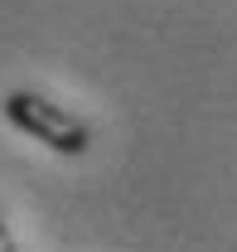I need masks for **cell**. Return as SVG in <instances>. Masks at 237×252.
<instances>
[{"mask_svg":"<svg viewBox=\"0 0 237 252\" xmlns=\"http://www.w3.org/2000/svg\"><path fill=\"white\" fill-rule=\"evenodd\" d=\"M0 252H20V248H15V233H10V223H5V214H0Z\"/></svg>","mask_w":237,"mask_h":252,"instance_id":"2","label":"cell"},{"mask_svg":"<svg viewBox=\"0 0 237 252\" xmlns=\"http://www.w3.org/2000/svg\"><path fill=\"white\" fill-rule=\"evenodd\" d=\"M0 112H5V122L15 126V131H25L30 141L49 146V151H59V156H83V151L92 146L88 122H78V117H73L68 107L49 102L44 93L15 88V93L0 102Z\"/></svg>","mask_w":237,"mask_h":252,"instance_id":"1","label":"cell"}]
</instances>
